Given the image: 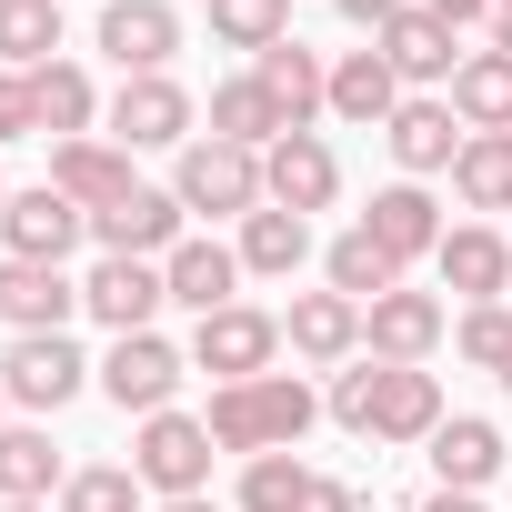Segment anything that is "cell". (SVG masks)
<instances>
[{
  "mask_svg": "<svg viewBox=\"0 0 512 512\" xmlns=\"http://www.w3.org/2000/svg\"><path fill=\"white\" fill-rule=\"evenodd\" d=\"M302 512H362V492H352V482H322V472H312V492H302Z\"/></svg>",
  "mask_w": 512,
  "mask_h": 512,
  "instance_id": "obj_41",
  "label": "cell"
},
{
  "mask_svg": "<svg viewBox=\"0 0 512 512\" xmlns=\"http://www.w3.org/2000/svg\"><path fill=\"white\" fill-rule=\"evenodd\" d=\"M502 392H512V362H502Z\"/></svg>",
  "mask_w": 512,
  "mask_h": 512,
  "instance_id": "obj_47",
  "label": "cell"
},
{
  "mask_svg": "<svg viewBox=\"0 0 512 512\" xmlns=\"http://www.w3.org/2000/svg\"><path fill=\"white\" fill-rule=\"evenodd\" d=\"M131 472H141V492L191 502V492L211 482V422H191V412H151L141 442H131Z\"/></svg>",
  "mask_w": 512,
  "mask_h": 512,
  "instance_id": "obj_3",
  "label": "cell"
},
{
  "mask_svg": "<svg viewBox=\"0 0 512 512\" xmlns=\"http://www.w3.org/2000/svg\"><path fill=\"white\" fill-rule=\"evenodd\" d=\"M61 51V0H0V71H51Z\"/></svg>",
  "mask_w": 512,
  "mask_h": 512,
  "instance_id": "obj_33",
  "label": "cell"
},
{
  "mask_svg": "<svg viewBox=\"0 0 512 512\" xmlns=\"http://www.w3.org/2000/svg\"><path fill=\"white\" fill-rule=\"evenodd\" d=\"M282 332H292L302 362H352V352H362V302H342V292H302Z\"/></svg>",
  "mask_w": 512,
  "mask_h": 512,
  "instance_id": "obj_23",
  "label": "cell"
},
{
  "mask_svg": "<svg viewBox=\"0 0 512 512\" xmlns=\"http://www.w3.org/2000/svg\"><path fill=\"white\" fill-rule=\"evenodd\" d=\"M31 101H41V131H51V141H91V111H101V91H91V71H81V61H51V71H31Z\"/></svg>",
  "mask_w": 512,
  "mask_h": 512,
  "instance_id": "obj_29",
  "label": "cell"
},
{
  "mask_svg": "<svg viewBox=\"0 0 512 512\" xmlns=\"http://www.w3.org/2000/svg\"><path fill=\"white\" fill-rule=\"evenodd\" d=\"M251 81L272 91V111H282V131H312V111H332V71L302 51V41H272L262 61H251Z\"/></svg>",
  "mask_w": 512,
  "mask_h": 512,
  "instance_id": "obj_18",
  "label": "cell"
},
{
  "mask_svg": "<svg viewBox=\"0 0 512 512\" xmlns=\"http://www.w3.org/2000/svg\"><path fill=\"white\" fill-rule=\"evenodd\" d=\"M432 272H442V292H462V302H502V292H512V241L482 231V221H462V231H442Z\"/></svg>",
  "mask_w": 512,
  "mask_h": 512,
  "instance_id": "obj_14",
  "label": "cell"
},
{
  "mask_svg": "<svg viewBox=\"0 0 512 512\" xmlns=\"http://www.w3.org/2000/svg\"><path fill=\"white\" fill-rule=\"evenodd\" d=\"M161 302H171L161 262H111V251H101L91 282H81V312H91V322H111V342H121V332H151V312H161Z\"/></svg>",
  "mask_w": 512,
  "mask_h": 512,
  "instance_id": "obj_12",
  "label": "cell"
},
{
  "mask_svg": "<svg viewBox=\"0 0 512 512\" xmlns=\"http://www.w3.org/2000/svg\"><path fill=\"white\" fill-rule=\"evenodd\" d=\"M382 141H392V161L422 181V171H452V151H462V131H452V101H402L392 121H382Z\"/></svg>",
  "mask_w": 512,
  "mask_h": 512,
  "instance_id": "obj_22",
  "label": "cell"
},
{
  "mask_svg": "<svg viewBox=\"0 0 512 512\" xmlns=\"http://www.w3.org/2000/svg\"><path fill=\"white\" fill-rule=\"evenodd\" d=\"M161 512H221V502H201V492H191V502H161Z\"/></svg>",
  "mask_w": 512,
  "mask_h": 512,
  "instance_id": "obj_45",
  "label": "cell"
},
{
  "mask_svg": "<svg viewBox=\"0 0 512 512\" xmlns=\"http://www.w3.org/2000/svg\"><path fill=\"white\" fill-rule=\"evenodd\" d=\"M332 191H342V161H332V141L322 131H282L272 151H262V201L272 211H332Z\"/></svg>",
  "mask_w": 512,
  "mask_h": 512,
  "instance_id": "obj_5",
  "label": "cell"
},
{
  "mask_svg": "<svg viewBox=\"0 0 512 512\" xmlns=\"http://www.w3.org/2000/svg\"><path fill=\"white\" fill-rule=\"evenodd\" d=\"M61 482H71V472H61L51 432H31V422L0 432V502H41V492H61Z\"/></svg>",
  "mask_w": 512,
  "mask_h": 512,
  "instance_id": "obj_32",
  "label": "cell"
},
{
  "mask_svg": "<svg viewBox=\"0 0 512 512\" xmlns=\"http://www.w3.org/2000/svg\"><path fill=\"white\" fill-rule=\"evenodd\" d=\"M322 272H332V292H342V302H362V312H372L382 292H402V262H392V251H382L362 221L332 241V262H322Z\"/></svg>",
  "mask_w": 512,
  "mask_h": 512,
  "instance_id": "obj_27",
  "label": "cell"
},
{
  "mask_svg": "<svg viewBox=\"0 0 512 512\" xmlns=\"http://www.w3.org/2000/svg\"><path fill=\"white\" fill-rule=\"evenodd\" d=\"M312 412H322V402H312L302 372H262V382H221L201 422H211L221 452H292V442L312 432Z\"/></svg>",
  "mask_w": 512,
  "mask_h": 512,
  "instance_id": "obj_1",
  "label": "cell"
},
{
  "mask_svg": "<svg viewBox=\"0 0 512 512\" xmlns=\"http://www.w3.org/2000/svg\"><path fill=\"white\" fill-rule=\"evenodd\" d=\"M101 51L121 61V81L171 71V51H181V11H171V0H101Z\"/></svg>",
  "mask_w": 512,
  "mask_h": 512,
  "instance_id": "obj_11",
  "label": "cell"
},
{
  "mask_svg": "<svg viewBox=\"0 0 512 512\" xmlns=\"http://www.w3.org/2000/svg\"><path fill=\"white\" fill-rule=\"evenodd\" d=\"M432 342H442V302L432 292H382L362 312V352L372 362H432Z\"/></svg>",
  "mask_w": 512,
  "mask_h": 512,
  "instance_id": "obj_16",
  "label": "cell"
},
{
  "mask_svg": "<svg viewBox=\"0 0 512 512\" xmlns=\"http://www.w3.org/2000/svg\"><path fill=\"white\" fill-rule=\"evenodd\" d=\"M81 382H91V362H81V342H71V332H21V342H11V362H0V392H11L21 412H61Z\"/></svg>",
  "mask_w": 512,
  "mask_h": 512,
  "instance_id": "obj_4",
  "label": "cell"
},
{
  "mask_svg": "<svg viewBox=\"0 0 512 512\" xmlns=\"http://www.w3.org/2000/svg\"><path fill=\"white\" fill-rule=\"evenodd\" d=\"M231 251H241V272H262V282H292V272L312 262V221H302V211H272V201H262V211L241 221V241H231Z\"/></svg>",
  "mask_w": 512,
  "mask_h": 512,
  "instance_id": "obj_21",
  "label": "cell"
},
{
  "mask_svg": "<svg viewBox=\"0 0 512 512\" xmlns=\"http://www.w3.org/2000/svg\"><path fill=\"white\" fill-rule=\"evenodd\" d=\"M362 231L392 251V262H432V251H442V201H432L422 181H392V191H372Z\"/></svg>",
  "mask_w": 512,
  "mask_h": 512,
  "instance_id": "obj_15",
  "label": "cell"
},
{
  "mask_svg": "<svg viewBox=\"0 0 512 512\" xmlns=\"http://www.w3.org/2000/svg\"><path fill=\"white\" fill-rule=\"evenodd\" d=\"M432 472H442V492H482V482L502 472V432L472 422V412H442V432H432Z\"/></svg>",
  "mask_w": 512,
  "mask_h": 512,
  "instance_id": "obj_24",
  "label": "cell"
},
{
  "mask_svg": "<svg viewBox=\"0 0 512 512\" xmlns=\"http://www.w3.org/2000/svg\"><path fill=\"white\" fill-rule=\"evenodd\" d=\"M161 282H171V302H191V312L211 322V312H231V282H241V251H221V241H181L171 262H161Z\"/></svg>",
  "mask_w": 512,
  "mask_h": 512,
  "instance_id": "obj_25",
  "label": "cell"
},
{
  "mask_svg": "<svg viewBox=\"0 0 512 512\" xmlns=\"http://www.w3.org/2000/svg\"><path fill=\"white\" fill-rule=\"evenodd\" d=\"M91 231V211L71 191H11V211H0V241H11V262H71V241Z\"/></svg>",
  "mask_w": 512,
  "mask_h": 512,
  "instance_id": "obj_10",
  "label": "cell"
},
{
  "mask_svg": "<svg viewBox=\"0 0 512 512\" xmlns=\"http://www.w3.org/2000/svg\"><path fill=\"white\" fill-rule=\"evenodd\" d=\"M452 191H462L472 211H512V131H462Z\"/></svg>",
  "mask_w": 512,
  "mask_h": 512,
  "instance_id": "obj_26",
  "label": "cell"
},
{
  "mask_svg": "<svg viewBox=\"0 0 512 512\" xmlns=\"http://www.w3.org/2000/svg\"><path fill=\"white\" fill-rule=\"evenodd\" d=\"M61 512H141V472L91 462V472H71V482H61Z\"/></svg>",
  "mask_w": 512,
  "mask_h": 512,
  "instance_id": "obj_36",
  "label": "cell"
},
{
  "mask_svg": "<svg viewBox=\"0 0 512 512\" xmlns=\"http://www.w3.org/2000/svg\"><path fill=\"white\" fill-rule=\"evenodd\" d=\"M111 141H121V151H171V141H191V91H181L171 71L121 81V91H111Z\"/></svg>",
  "mask_w": 512,
  "mask_h": 512,
  "instance_id": "obj_7",
  "label": "cell"
},
{
  "mask_svg": "<svg viewBox=\"0 0 512 512\" xmlns=\"http://www.w3.org/2000/svg\"><path fill=\"white\" fill-rule=\"evenodd\" d=\"M0 211H11V191H0Z\"/></svg>",
  "mask_w": 512,
  "mask_h": 512,
  "instance_id": "obj_48",
  "label": "cell"
},
{
  "mask_svg": "<svg viewBox=\"0 0 512 512\" xmlns=\"http://www.w3.org/2000/svg\"><path fill=\"white\" fill-rule=\"evenodd\" d=\"M0 402H11V392H0Z\"/></svg>",
  "mask_w": 512,
  "mask_h": 512,
  "instance_id": "obj_49",
  "label": "cell"
},
{
  "mask_svg": "<svg viewBox=\"0 0 512 512\" xmlns=\"http://www.w3.org/2000/svg\"><path fill=\"white\" fill-rule=\"evenodd\" d=\"M422 512H482V492H432Z\"/></svg>",
  "mask_w": 512,
  "mask_h": 512,
  "instance_id": "obj_43",
  "label": "cell"
},
{
  "mask_svg": "<svg viewBox=\"0 0 512 512\" xmlns=\"http://www.w3.org/2000/svg\"><path fill=\"white\" fill-rule=\"evenodd\" d=\"M302 492H312V472H302L292 452H251V472H241V512H302Z\"/></svg>",
  "mask_w": 512,
  "mask_h": 512,
  "instance_id": "obj_35",
  "label": "cell"
},
{
  "mask_svg": "<svg viewBox=\"0 0 512 512\" xmlns=\"http://www.w3.org/2000/svg\"><path fill=\"white\" fill-rule=\"evenodd\" d=\"M492 51H512V0H492Z\"/></svg>",
  "mask_w": 512,
  "mask_h": 512,
  "instance_id": "obj_44",
  "label": "cell"
},
{
  "mask_svg": "<svg viewBox=\"0 0 512 512\" xmlns=\"http://www.w3.org/2000/svg\"><path fill=\"white\" fill-rule=\"evenodd\" d=\"M171 191H181V211H231V221H251L262 211V151H241V141H181V171H171Z\"/></svg>",
  "mask_w": 512,
  "mask_h": 512,
  "instance_id": "obj_2",
  "label": "cell"
},
{
  "mask_svg": "<svg viewBox=\"0 0 512 512\" xmlns=\"http://www.w3.org/2000/svg\"><path fill=\"white\" fill-rule=\"evenodd\" d=\"M362 432H372V442H432V432H442V382H432L422 362H382Z\"/></svg>",
  "mask_w": 512,
  "mask_h": 512,
  "instance_id": "obj_13",
  "label": "cell"
},
{
  "mask_svg": "<svg viewBox=\"0 0 512 512\" xmlns=\"http://www.w3.org/2000/svg\"><path fill=\"white\" fill-rule=\"evenodd\" d=\"M452 342H462V362H482V372H502V362H512V302H472Z\"/></svg>",
  "mask_w": 512,
  "mask_h": 512,
  "instance_id": "obj_37",
  "label": "cell"
},
{
  "mask_svg": "<svg viewBox=\"0 0 512 512\" xmlns=\"http://www.w3.org/2000/svg\"><path fill=\"white\" fill-rule=\"evenodd\" d=\"M211 41H231V51L262 61L272 41H292V0H211Z\"/></svg>",
  "mask_w": 512,
  "mask_h": 512,
  "instance_id": "obj_34",
  "label": "cell"
},
{
  "mask_svg": "<svg viewBox=\"0 0 512 512\" xmlns=\"http://www.w3.org/2000/svg\"><path fill=\"white\" fill-rule=\"evenodd\" d=\"M452 111L472 131H512V51H472L452 71Z\"/></svg>",
  "mask_w": 512,
  "mask_h": 512,
  "instance_id": "obj_30",
  "label": "cell"
},
{
  "mask_svg": "<svg viewBox=\"0 0 512 512\" xmlns=\"http://www.w3.org/2000/svg\"><path fill=\"white\" fill-rule=\"evenodd\" d=\"M181 372H191V362H181L161 332H121V342H111V362H101V392H111L121 412H141V422H151V412H171Z\"/></svg>",
  "mask_w": 512,
  "mask_h": 512,
  "instance_id": "obj_8",
  "label": "cell"
},
{
  "mask_svg": "<svg viewBox=\"0 0 512 512\" xmlns=\"http://www.w3.org/2000/svg\"><path fill=\"white\" fill-rule=\"evenodd\" d=\"M41 131V101H31V71H0V141H31Z\"/></svg>",
  "mask_w": 512,
  "mask_h": 512,
  "instance_id": "obj_38",
  "label": "cell"
},
{
  "mask_svg": "<svg viewBox=\"0 0 512 512\" xmlns=\"http://www.w3.org/2000/svg\"><path fill=\"white\" fill-rule=\"evenodd\" d=\"M272 352H282V322H272V312H251V302H231V312H211V322L191 332V362L221 372V382H262Z\"/></svg>",
  "mask_w": 512,
  "mask_h": 512,
  "instance_id": "obj_9",
  "label": "cell"
},
{
  "mask_svg": "<svg viewBox=\"0 0 512 512\" xmlns=\"http://www.w3.org/2000/svg\"><path fill=\"white\" fill-rule=\"evenodd\" d=\"M51 191H71L81 211H111V201H131L141 181H131V151H121V141H61V151H51Z\"/></svg>",
  "mask_w": 512,
  "mask_h": 512,
  "instance_id": "obj_19",
  "label": "cell"
},
{
  "mask_svg": "<svg viewBox=\"0 0 512 512\" xmlns=\"http://www.w3.org/2000/svg\"><path fill=\"white\" fill-rule=\"evenodd\" d=\"M81 312V282H61V262H0V322L11 332H61Z\"/></svg>",
  "mask_w": 512,
  "mask_h": 512,
  "instance_id": "obj_17",
  "label": "cell"
},
{
  "mask_svg": "<svg viewBox=\"0 0 512 512\" xmlns=\"http://www.w3.org/2000/svg\"><path fill=\"white\" fill-rule=\"evenodd\" d=\"M372 382H382V362H352V372L332 382V422H342V432H362V412H372Z\"/></svg>",
  "mask_w": 512,
  "mask_h": 512,
  "instance_id": "obj_39",
  "label": "cell"
},
{
  "mask_svg": "<svg viewBox=\"0 0 512 512\" xmlns=\"http://www.w3.org/2000/svg\"><path fill=\"white\" fill-rule=\"evenodd\" d=\"M372 51L392 61V81H452V71H462V61H452V21H432L422 0H412L392 31H372Z\"/></svg>",
  "mask_w": 512,
  "mask_h": 512,
  "instance_id": "obj_20",
  "label": "cell"
},
{
  "mask_svg": "<svg viewBox=\"0 0 512 512\" xmlns=\"http://www.w3.org/2000/svg\"><path fill=\"white\" fill-rule=\"evenodd\" d=\"M0 512H41V502H0Z\"/></svg>",
  "mask_w": 512,
  "mask_h": 512,
  "instance_id": "obj_46",
  "label": "cell"
},
{
  "mask_svg": "<svg viewBox=\"0 0 512 512\" xmlns=\"http://www.w3.org/2000/svg\"><path fill=\"white\" fill-rule=\"evenodd\" d=\"M402 11H412V0H342V21H352V31H392Z\"/></svg>",
  "mask_w": 512,
  "mask_h": 512,
  "instance_id": "obj_40",
  "label": "cell"
},
{
  "mask_svg": "<svg viewBox=\"0 0 512 512\" xmlns=\"http://www.w3.org/2000/svg\"><path fill=\"white\" fill-rule=\"evenodd\" d=\"M211 141H241V151H272L282 141V111H272V91L251 81V71L211 91Z\"/></svg>",
  "mask_w": 512,
  "mask_h": 512,
  "instance_id": "obj_31",
  "label": "cell"
},
{
  "mask_svg": "<svg viewBox=\"0 0 512 512\" xmlns=\"http://www.w3.org/2000/svg\"><path fill=\"white\" fill-rule=\"evenodd\" d=\"M181 191H131V201H111V211H91V241L111 251V262H171L181 251Z\"/></svg>",
  "mask_w": 512,
  "mask_h": 512,
  "instance_id": "obj_6",
  "label": "cell"
},
{
  "mask_svg": "<svg viewBox=\"0 0 512 512\" xmlns=\"http://www.w3.org/2000/svg\"><path fill=\"white\" fill-rule=\"evenodd\" d=\"M332 111H342L352 131L392 121V111H402V81H392V61H382V51H352V61L332 71Z\"/></svg>",
  "mask_w": 512,
  "mask_h": 512,
  "instance_id": "obj_28",
  "label": "cell"
},
{
  "mask_svg": "<svg viewBox=\"0 0 512 512\" xmlns=\"http://www.w3.org/2000/svg\"><path fill=\"white\" fill-rule=\"evenodd\" d=\"M422 11H432V21H452V31H462V21H492V0H422Z\"/></svg>",
  "mask_w": 512,
  "mask_h": 512,
  "instance_id": "obj_42",
  "label": "cell"
}]
</instances>
